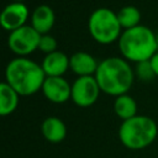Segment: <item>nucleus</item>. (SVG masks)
Wrapping results in <instances>:
<instances>
[{
  "label": "nucleus",
  "mask_w": 158,
  "mask_h": 158,
  "mask_svg": "<svg viewBox=\"0 0 158 158\" xmlns=\"http://www.w3.org/2000/svg\"><path fill=\"white\" fill-rule=\"evenodd\" d=\"M95 79L102 93L111 96L127 94L135 79V70L125 58L109 57L99 62Z\"/></svg>",
  "instance_id": "1"
},
{
  "label": "nucleus",
  "mask_w": 158,
  "mask_h": 158,
  "mask_svg": "<svg viewBox=\"0 0 158 158\" xmlns=\"http://www.w3.org/2000/svg\"><path fill=\"white\" fill-rule=\"evenodd\" d=\"M46 74L42 65L26 58L16 57L5 68V81L12 86L20 96H30L42 89Z\"/></svg>",
  "instance_id": "2"
},
{
  "label": "nucleus",
  "mask_w": 158,
  "mask_h": 158,
  "mask_svg": "<svg viewBox=\"0 0 158 158\" xmlns=\"http://www.w3.org/2000/svg\"><path fill=\"white\" fill-rule=\"evenodd\" d=\"M118 48L126 60H149L158 52L156 33L143 25L125 30L118 38Z\"/></svg>",
  "instance_id": "3"
},
{
  "label": "nucleus",
  "mask_w": 158,
  "mask_h": 158,
  "mask_svg": "<svg viewBox=\"0 0 158 158\" xmlns=\"http://www.w3.org/2000/svg\"><path fill=\"white\" fill-rule=\"evenodd\" d=\"M158 135L156 121L148 116L136 115L122 121L118 127V138L128 149H143L151 146Z\"/></svg>",
  "instance_id": "4"
},
{
  "label": "nucleus",
  "mask_w": 158,
  "mask_h": 158,
  "mask_svg": "<svg viewBox=\"0 0 158 158\" xmlns=\"http://www.w3.org/2000/svg\"><path fill=\"white\" fill-rule=\"evenodd\" d=\"M88 28L91 37L101 44H109L117 41L122 33L117 14L107 7H99L91 12L88 21Z\"/></svg>",
  "instance_id": "5"
},
{
  "label": "nucleus",
  "mask_w": 158,
  "mask_h": 158,
  "mask_svg": "<svg viewBox=\"0 0 158 158\" xmlns=\"http://www.w3.org/2000/svg\"><path fill=\"white\" fill-rule=\"evenodd\" d=\"M41 35L31 26L25 25L12 32L7 38L9 48L19 57H26L27 54L38 49Z\"/></svg>",
  "instance_id": "6"
},
{
  "label": "nucleus",
  "mask_w": 158,
  "mask_h": 158,
  "mask_svg": "<svg viewBox=\"0 0 158 158\" xmlns=\"http://www.w3.org/2000/svg\"><path fill=\"white\" fill-rule=\"evenodd\" d=\"M100 88L94 75L78 77L72 84V101L79 107H89L96 102Z\"/></svg>",
  "instance_id": "7"
},
{
  "label": "nucleus",
  "mask_w": 158,
  "mask_h": 158,
  "mask_svg": "<svg viewBox=\"0 0 158 158\" xmlns=\"http://www.w3.org/2000/svg\"><path fill=\"white\" fill-rule=\"evenodd\" d=\"M28 16V9L23 2H10L0 15V25L4 30L12 32L25 26Z\"/></svg>",
  "instance_id": "8"
},
{
  "label": "nucleus",
  "mask_w": 158,
  "mask_h": 158,
  "mask_svg": "<svg viewBox=\"0 0 158 158\" xmlns=\"http://www.w3.org/2000/svg\"><path fill=\"white\" fill-rule=\"evenodd\" d=\"M41 90L54 104H63L72 98V85L63 77H46Z\"/></svg>",
  "instance_id": "9"
},
{
  "label": "nucleus",
  "mask_w": 158,
  "mask_h": 158,
  "mask_svg": "<svg viewBox=\"0 0 158 158\" xmlns=\"http://www.w3.org/2000/svg\"><path fill=\"white\" fill-rule=\"evenodd\" d=\"M98 67V60L88 52H75L69 57V69L78 77L95 75Z\"/></svg>",
  "instance_id": "10"
},
{
  "label": "nucleus",
  "mask_w": 158,
  "mask_h": 158,
  "mask_svg": "<svg viewBox=\"0 0 158 158\" xmlns=\"http://www.w3.org/2000/svg\"><path fill=\"white\" fill-rule=\"evenodd\" d=\"M41 65L46 77H63L69 69V57L60 51H56L46 54Z\"/></svg>",
  "instance_id": "11"
},
{
  "label": "nucleus",
  "mask_w": 158,
  "mask_h": 158,
  "mask_svg": "<svg viewBox=\"0 0 158 158\" xmlns=\"http://www.w3.org/2000/svg\"><path fill=\"white\" fill-rule=\"evenodd\" d=\"M54 20V12L48 5H38L31 15V26L40 35H47L52 30Z\"/></svg>",
  "instance_id": "12"
},
{
  "label": "nucleus",
  "mask_w": 158,
  "mask_h": 158,
  "mask_svg": "<svg viewBox=\"0 0 158 158\" xmlns=\"http://www.w3.org/2000/svg\"><path fill=\"white\" fill-rule=\"evenodd\" d=\"M41 131L43 137L51 143H59L67 136L65 123L56 116H49L44 118V121L41 125Z\"/></svg>",
  "instance_id": "13"
},
{
  "label": "nucleus",
  "mask_w": 158,
  "mask_h": 158,
  "mask_svg": "<svg viewBox=\"0 0 158 158\" xmlns=\"http://www.w3.org/2000/svg\"><path fill=\"white\" fill-rule=\"evenodd\" d=\"M19 93L10 86L6 81L0 84V115L9 116L11 115L19 105Z\"/></svg>",
  "instance_id": "14"
},
{
  "label": "nucleus",
  "mask_w": 158,
  "mask_h": 158,
  "mask_svg": "<svg viewBox=\"0 0 158 158\" xmlns=\"http://www.w3.org/2000/svg\"><path fill=\"white\" fill-rule=\"evenodd\" d=\"M114 111L117 117H120L122 121L135 117L137 114V102L136 100L130 96L128 94H122L116 96L114 102Z\"/></svg>",
  "instance_id": "15"
},
{
  "label": "nucleus",
  "mask_w": 158,
  "mask_h": 158,
  "mask_svg": "<svg viewBox=\"0 0 158 158\" xmlns=\"http://www.w3.org/2000/svg\"><path fill=\"white\" fill-rule=\"evenodd\" d=\"M116 14H117L118 22H120V25H121V27L123 30L133 28V27L139 25L141 12L136 6H132V5L123 6Z\"/></svg>",
  "instance_id": "16"
},
{
  "label": "nucleus",
  "mask_w": 158,
  "mask_h": 158,
  "mask_svg": "<svg viewBox=\"0 0 158 158\" xmlns=\"http://www.w3.org/2000/svg\"><path fill=\"white\" fill-rule=\"evenodd\" d=\"M135 74L142 81H149L156 77V73H154L153 67L151 64V60H143V62L136 63Z\"/></svg>",
  "instance_id": "17"
},
{
  "label": "nucleus",
  "mask_w": 158,
  "mask_h": 158,
  "mask_svg": "<svg viewBox=\"0 0 158 158\" xmlns=\"http://www.w3.org/2000/svg\"><path fill=\"white\" fill-rule=\"evenodd\" d=\"M38 49L42 51L46 54H49L52 52L57 51V41L53 36H51L49 33L47 35H41L40 38V44H38Z\"/></svg>",
  "instance_id": "18"
},
{
  "label": "nucleus",
  "mask_w": 158,
  "mask_h": 158,
  "mask_svg": "<svg viewBox=\"0 0 158 158\" xmlns=\"http://www.w3.org/2000/svg\"><path fill=\"white\" fill-rule=\"evenodd\" d=\"M149 60H151V64H152L153 70H154V73H156V77H158V52H157Z\"/></svg>",
  "instance_id": "19"
},
{
  "label": "nucleus",
  "mask_w": 158,
  "mask_h": 158,
  "mask_svg": "<svg viewBox=\"0 0 158 158\" xmlns=\"http://www.w3.org/2000/svg\"><path fill=\"white\" fill-rule=\"evenodd\" d=\"M11 2H22V0H11Z\"/></svg>",
  "instance_id": "20"
},
{
  "label": "nucleus",
  "mask_w": 158,
  "mask_h": 158,
  "mask_svg": "<svg viewBox=\"0 0 158 158\" xmlns=\"http://www.w3.org/2000/svg\"><path fill=\"white\" fill-rule=\"evenodd\" d=\"M156 37H157V46H158V33H156Z\"/></svg>",
  "instance_id": "21"
}]
</instances>
